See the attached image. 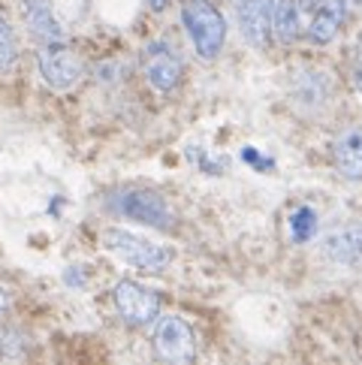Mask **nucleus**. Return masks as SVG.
<instances>
[{
	"label": "nucleus",
	"mask_w": 362,
	"mask_h": 365,
	"mask_svg": "<svg viewBox=\"0 0 362 365\" xmlns=\"http://www.w3.org/2000/svg\"><path fill=\"white\" fill-rule=\"evenodd\" d=\"M317 6V0H299V9H302V16H311V9Z\"/></svg>",
	"instance_id": "obj_19"
},
{
	"label": "nucleus",
	"mask_w": 362,
	"mask_h": 365,
	"mask_svg": "<svg viewBox=\"0 0 362 365\" xmlns=\"http://www.w3.org/2000/svg\"><path fill=\"white\" fill-rule=\"evenodd\" d=\"M145 4H148L151 12H163L166 6H170V0H145Z\"/></svg>",
	"instance_id": "obj_18"
},
{
	"label": "nucleus",
	"mask_w": 362,
	"mask_h": 365,
	"mask_svg": "<svg viewBox=\"0 0 362 365\" xmlns=\"http://www.w3.org/2000/svg\"><path fill=\"white\" fill-rule=\"evenodd\" d=\"M332 91H335L332 76L320 67H311V63L293 70V76H290V100H293V106L302 112L326 109V103L332 100Z\"/></svg>",
	"instance_id": "obj_8"
},
{
	"label": "nucleus",
	"mask_w": 362,
	"mask_h": 365,
	"mask_svg": "<svg viewBox=\"0 0 362 365\" xmlns=\"http://www.w3.org/2000/svg\"><path fill=\"white\" fill-rule=\"evenodd\" d=\"M6 308H9V296H6V290H4V287H0V314H4Z\"/></svg>",
	"instance_id": "obj_20"
},
{
	"label": "nucleus",
	"mask_w": 362,
	"mask_h": 365,
	"mask_svg": "<svg viewBox=\"0 0 362 365\" xmlns=\"http://www.w3.org/2000/svg\"><path fill=\"white\" fill-rule=\"evenodd\" d=\"M323 254H326L332 263L341 266H359L362 269V224H351L341 230H332L326 239H323Z\"/></svg>",
	"instance_id": "obj_13"
},
{
	"label": "nucleus",
	"mask_w": 362,
	"mask_h": 365,
	"mask_svg": "<svg viewBox=\"0 0 362 365\" xmlns=\"http://www.w3.org/2000/svg\"><path fill=\"white\" fill-rule=\"evenodd\" d=\"M151 350L163 365H197V335L193 326L178 314H163L154 320Z\"/></svg>",
	"instance_id": "obj_4"
},
{
	"label": "nucleus",
	"mask_w": 362,
	"mask_h": 365,
	"mask_svg": "<svg viewBox=\"0 0 362 365\" xmlns=\"http://www.w3.org/2000/svg\"><path fill=\"white\" fill-rule=\"evenodd\" d=\"M100 245H103V251H109L115 259H121V263H127L136 272H163L172 263L170 247H163L145 236H136V232L121 230V227H109L100 236Z\"/></svg>",
	"instance_id": "obj_3"
},
{
	"label": "nucleus",
	"mask_w": 362,
	"mask_h": 365,
	"mask_svg": "<svg viewBox=\"0 0 362 365\" xmlns=\"http://www.w3.org/2000/svg\"><path fill=\"white\" fill-rule=\"evenodd\" d=\"M351 82H353V88L362 94V34L356 36L353 51H351Z\"/></svg>",
	"instance_id": "obj_17"
},
{
	"label": "nucleus",
	"mask_w": 362,
	"mask_h": 365,
	"mask_svg": "<svg viewBox=\"0 0 362 365\" xmlns=\"http://www.w3.org/2000/svg\"><path fill=\"white\" fill-rule=\"evenodd\" d=\"M36 70H40V79L46 82V88L63 94V91H73L82 82L85 63L67 43H58L36 48Z\"/></svg>",
	"instance_id": "obj_5"
},
{
	"label": "nucleus",
	"mask_w": 362,
	"mask_h": 365,
	"mask_svg": "<svg viewBox=\"0 0 362 365\" xmlns=\"http://www.w3.org/2000/svg\"><path fill=\"white\" fill-rule=\"evenodd\" d=\"M142 73L154 91L160 94H172L178 85L185 82V63H181L178 51L166 40H154L142 51Z\"/></svg>",
	"instance_id": "obj_7"
},
{
	"label": "nucleus",
	"mask_w": 362,
	"mask_h": 365,
	"mask_svg": "<svg viewBox=\"0 0 362 365\" xmlns=\"http://www.w3.org/2000/svg\"><path fill=\"white\" fill-rule=\"evenodd\" d=\"M332 166L344 181H362V127H344L332 139Z\"/></svg>",
	"instance_id": "obj_12"
},
{
	"label": "nucleus",
	"mask_w": 362,
	"mask_h": 365,
	"mask_svg": "<svg viewBox=\"0 0 362 365\" xmlns=\"http://www.w3.org/2000/svg\"><path fill=\"white\" fill-rule=\"evenodd\" d=\"M302 36V9L299 0H275L272 12V40L281 46H293Z\"/></svg>",
	"instance_id": "obj_14"
},
{
	"label": "nucleus",
	"mask_w": 362,
	"mask_h": 365,
	"mask_svg": "<svg viewBox=\"0 0 362 365\" xmlns=\"http://www.w3.org/2000/svg\"><path fill=\"white\" fill-rule=\"evenodd\" d=\"M103 205H106V212L118 215L124 220H133V224L160 230V232H172L178 227V215L172 212L170 200L160 190L145 185H115L112 190H106Z\"/></svg>",
	"instance_id": "obj_1"
},
{
	"label": "nucleus",
	"mask_w": 362,
	"mask_h": 365,
	"mask_svg": "<svg viewBox=\"0 0 362 365\" xmlns=\"http://www.w3.org/2000/svg\"><path fill=\"white\" fill-rule=\"evenodd\" d=\"M16 63H19V40H16V31H12V21L0 9V76L12 73Z\"/></svg>",
	"instance_id": "obj_15"
},
{
	"label": "nucleus",
	"mask_w": 362,
	"mask_h": 365,
	"mask_svg": "<svg viewBox=\"0 0 362 365\" xmlns=\"http://www.w3.org/2000/svg\"><path fill=\"white\" fill-rule=\"evenodd\" d=\"M178 16L200 61L212 63L221 58L227 46V19L212 0H181Z\"/></svg>",
	"instance_id": "obj_2"
},
{
	"label": "nucleus",
	"mask_w": 362,
	"mask_h": 365,
	"mask_svg": "<svg viewBox=\"0 0 362 365\" xmlns=\"http://www.w3.org/2000/svg\"><path fill=\"white\" fill-rule=\"evenodd\" d=\"M272 12L275 0H239V31L248 46L266 48L272 43Z\"/></svg>",
	"instance_id": "obj_10"
},
{
	"label": "nucleus",
	"mask_w": 362,
	"mask_h": 365,
	"mask_svg": "<svg viewBox=\"0 0 362 365\" xmlns=\"http://www.w3.org/2000/svg\"><path fill=\"white\" fill-rule=\"evenodd\" d=\"M112 302L127 326H148L160 317V293L133 278H121L112 287Z\"/></svg>",
	"instance_id": "obj_6"
},
{
	"label": "nucleus",
	"mask_w": 362,
	"mask_h": 365,
	"mask_svg": "<svg viewBox=\"0 0 362 365\" xmlns=\"http://www.w3.org/2000/svg\"><path fill=\"white\" fill-rule=\"evenodd\" d=\"M24 28L31 31V36L40 46H58L67 43V28L61 24L51 0H19Z\"/></svg>",
	"instance_id": "obj_9"
},
{
	"label": "nucleus",
	"mask_w": 362,
	"mask_h": 365,
	"mask_svg": "<svg viewBox=\"0 0 362 365\" xmlns=\"http://www.w3.org/2000/svg\"><path fill=\"white\" fill-rule=\"evenodd\" d=\"M314 227H317V215L311 212L308 205L296 208L293 217H290V232H293V242H308L314 236Z\"/></svg>",
	"instance_id": "obj_16"
},
{
	"label": "nucleus",
	"mask_w": 362,
	"mask_h": 365,
	"mask_svg": "<svg viewBox=\"0 0 362 365\" xmlns=\"http://www.w3.org/2000/svg\"><path fill=\"white\" fill-rule=\"evenodd\" d=\"M347 19V4L344 0H317V6L308 16V43L311 46H329L335 36L341 34Z\"/></svg>",
	"instance_id": "obj_11"
}]
</instances>
